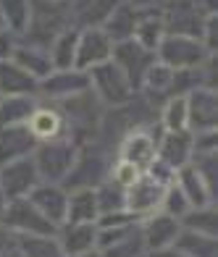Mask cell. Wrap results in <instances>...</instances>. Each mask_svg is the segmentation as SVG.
Returning <instances> with one entry per match:
<instances>
[{
	"mask_svg": "<svg viewBox=\"0 0 218 257\" xmlns=\"http://www.w3.org/2000/svg\"><path fill=\"white\" fill-rule=\"evenodd\" d=\"M68 27H71L68 0H32L29 24H27V32L21 34L19 42L37 45V48L48 50L50 42Z\"/></svg>",
	"mask_w": 218,
	"mask_h": 257,
	"instance_id": "cell-1",
	"label": "cell"
},
{
	"mask_svg": "<svg viewBox=\"0 0 218 257\" xmlns=\"http://www.w3.org/2000/svg\"><path fill=\"white\" fill-rule=\"evenodd\" d=\"M87 74H89V92L108 108H121V105H129L137 97V89L132 87V81L126 79V74L113 61L89 68Z\"/></svg>",
	"mask_w": 218,
	"mask_h": 257,
	"instance_id": "cell-2",
	"label": "cell"
},
{
	"mask_svg": "<svg viewBox=\"0 0 218 257\" xmlns=\"http://www.w3.org/2000/svg\"><path fill=\"white\" fill-rule=\"evenodd\" d=\"M34 166H37L42 184H63L66 176L74 168L76 160V145L71 139H58V142H42L32 153Z\"/></svg>",
	"mask_w": 218,
	"mask_h": 257,
	"instance_id": "cell-3",
	"label": "cell"
},
{
	"mask_svg": "<svg viewBox=\"0 0 218 257\" xmlns=\"http://www.w3.org/2000/svg\"><path fill=\"white\" fill-rule=\"evenodd\" d=\"M155 58L166 63L174 71H189V68H200L215 58L213 53L205 50V45L194 37H181V34H166L160 48L155 50Z\"/></svg>",
	"mask_w": 218,
	"mask_h": 257,
	"instance_id": "cell-4",
	"label": "cell"
},
{
	"mask_svg": "<svg viewBox=\"0 0 218 257\" xmlns=\"http://www.w3.org/2000/svg\"><path fill=\"white\" fill-rule=\"evenodd\" d=\"M0 226H6L14 236H55V233H58V228H55L27 197H21V200H8L6 213H3V223Z\"/></svg>",
	"mask_w": 218,
	"mask_h": 257,
	"instance_id": "cell-5",
	"label": "cell"
},
{
	"mask_svg": "<svg viewBox=\"0 0 218 257\" xmlns=\"http://www.w3.org/2000/svg\"><path fill=\"white\" fill-rule=\"evenodd\" d=\"M160 14H163L166 34H181V37H194L202 42L205 19L210 14H205L194 0H166Z\"/></svg>",
	"mask_w": 218,
	"mask_h": 257,
	"instance_id": "cell-6",
	"label": "cell"
},
{
	"mask_svg": "<svg viewBox=\"0 0 218 257\" xmlns=\"http://www.w3.org/2000/svg\"><path fill=\"white\" fill-rule=\"evenodd\" d=\"M184 100H187V132L189 134L215 132V123H218L215 87H194L184 95Z\"/></svg>",
	"mask_w": 218,
	"mask_h": 257,
	"instance_id": "cell-7",
	"label": "cell"
},
{
	"mask_svg": "<svg viewBox=\"0 0 218 257\" xmlns=\"http://www.w3.org/2000/svg\"><path fill=\"white\" fill-rule=\"evenodd\" d=\"M163 192L166 186L155 181L153 176L142 173L129 189H124V210L129 215H134L137 220H142L147 215H153L160 210V202H163Z\"/></svg>",
	"mask_w": 218,
	"mask_h": 257,
	"instance_id": "cell-8",
	"label": "cell"
},
{
	"mask_svg": "<svg viewBox=\"0 0 218 257\" xmlns=\"http://www.w3.org/2000/svg\"><path fill=\"white\" fill-rule=\"evenodd\" d=\"M158 137L160 134H150V128L142 126L126 132L119 145V160H126L140 173H147V168L158 160Z\"/></svg>",
	"mask_w": 218,
	"mask_h": 257,
	"instance_id": "cell-9",
	"label": "cell"
},
{
	"mask_svg": "<svg viewBox=\"0 0 218 257\" xmlns=\"http://www.w3.org/2000/svg\"><path fill=\"white\" fill-rule=\"evenodd\" d=\"M40 184V173L34 166V158H19V160H8L0 166V186L8 200H21V197H29L32 189Z\"/></svg>",
	"mask_w": 218,
	"mask_h": 257,
	"instance_id": "cell-10",
	"label": "cell"
},
{
	"mask_svg": "<svg viewBox=\"0 0 218 257\" xmlns=\"http://www.w3.org/2000/svg\"><path fill=\"white\" fill-rule=\"evenodd\" d=\"M111 53H113V42H111V37L100 27L79 29L74 68H79V71H89V68L111 61Z\"/></svg>",
	"mask_w": 218,
	"mask_h": 257,
	"instance_id": "cell-11",
	"label": "cell"
},
{
	"mask_svg": "<svg viewBox=\"0 0 218 257\" xmlns=\"http://www.w3.org/2000/svg\"><path fill=\"white\" fill-rule=\"evenodd\" d=\"M89 89V74L79 68H66V71H50L40 81L37 95L48 100H71L76 95H84Z\"/></svg>",
	"mask_w": 218,
	"mask_h": 257,
	"instance_id": "cell-12",
	"label": "cell"
},
{
	"mask_svg": "<svg viewBox=\"0 0 218 257\" xmlns=\"http://www.w3.org/2000/svg\"><path fill=\"white\" fill-rule=\"evenodd\" d=\"M111 61L121 68V71L126 74V79L132 81V87L140 92V81L147 71V66L155 61V55L150 50H145L142 45H137L134 40H124V42L113 45Z\"/></svg>",
	"mask_w": 218,
	"mask_h": 257,
	"instance_id": "cell-13",
	"label": "cell"
},
{
	"mask_svg": "<svg viewBox=\"0 0 218 257\" xmlns=\"http://www.w3.org/2000/svg\"><path fill=\"white\" fill-rule=\"evenodd\" d=\"M140 231H142L147 252H160V249L174 247V241L181 231V223L166 213H153L140 220Z\"/></svg>",
	"mask_w": 218,
	"mask_h": 257,
	"instance_id": "cell-14",
	"label": "cell"
},
{
	"mask_svg": "<svg viewBox=\"0 0 218 257\" xmlns=\"http://www.w3.org/2000/svg\"><path fill=\"white\" fill-rule=\"evenodd\" d=\"M27 200L40 210V213L50 220L55 228L66 223V205H68V192L61 184H37Z\"/></svg>",
	"mask_w": 218,
	"mask_h": 257,
	"instance_id": "cell-15",
	"label": "cell"
},
{
	"mask_svg": "<svg viewBox=\"0 0 218 257\" xmlns=\"http://www.w3.org/2000/svg\"><path fill=\"white\" fill-rule=\"evenodd\" d=\"M27 128L32 132V137L37 142H58V139H68L66 134V121H63V113L53 105H37L32 110Z\"/></svg>",
	"mask_w": 218,
	"mask_h": 257,
	"instance_id": "cell-16",
	"label": "cell"
},
{
	"mask_svg": "<svg viewBox=\"0 0 218 257\" xmlns=\"http://www.w3.org/2000/svg\"><path fill=\"white\" fill-rule=\"evenodd\" d=\"M158 160L171 171L184 168L192 160V134L189 132H163L158 137Z\"/></svg>",
	"mask_w": 218,
	"mask_h": 257,
	"instance_id": "cell-17",
	"label": "cell"
},
{
	"mask_svg": "<svg viewBox=\"0 0 218 257\" xmlns=\"http://www.w3.org/2000/svg\"><path fill=\"white\" fill-rule=\"evenodd\" d=\"M40 81L29 71H24L16 61L0 63V97H34Z\"/></svg>",
	"mask_w": 218,
	"mask_h": 257,
	"instance_id": "cell-18",
	"label": "cell"
},
{
	"mask_svg": "<svg viewBox=\"0 0 218 257\" xmlns=\"http://www.w3.org/2000/svg\"><path fill=\"white\" fill-rule=\"evenodd\" d=\"M174 184L179 186V192L187 197L189 207H210L215 192L210 189V184L205 181L197 171H194L192 163H187L184 168H179L174 173Z\"/></svg>",
	"mask_w": 218,
	"mask_h": 257,
	"instance_id": "cell-19",
	"label": "cell"
},
{
	"mask_svg": "<svg viewBox=\"0 0 218 257\" xmlns=\"http://www.w3.org/2000/svg\"><path fill=\"white\" fill-rule=\"evenodd\" d=\"M37 145L40 142L32 137L27 123L0 128V166L8 163V160H19V158L32 155L34 150H37Z\"/></svg>",
	"mask_w": 218,
	"mask_h": 257,
	"instance_id": "cell-20",
	"label": "cell"
},
{
	"mask_svg": "<svg viewBox=\"0 0 218 257\" xmlns=\"http://www.w3.org/2000/svg\"><path fill=\"white\" fill-rule=\"evenodd\" d=\"M66 257L82 254L97 247V226L95 223H63L55 233Z\"/></svg>",
	"mask_w": 218,
	"mask_h": 257,
	"instance_id": "cell-21",
	"label": "cell"
},
{
	"mask_svg": "<svg viewBox=\"0 0 218 257\" xmlns=\"http://www.w3.org/2000/svg\"><path fill=\"white\" fill-rule=\"evenodd\" d=\"M174 76L176 71L174 68H168L166 63H160L158 58L147 66V71L140 81V89L145 92V97L147 100H168V97H174Z\"/></svg>",
	"mask_w": 218,
	"mask_h": 257,
	"instance_id": "cell-22",
	"label": "cell"
},
{
	"mask_svg": "<svg viewBox=\"0 0 218 257\" xmlns=\"http://www.w3.org/2000/svg\"><path fill=\"white\" fill-rule=\"evenodd\" d=\"M137 21H140V11L132 8L129 3H124V0H121V3L108 14V19L102 21L100 29L108 34L113 45H116V42H124V40H132Z\"/></svg>",
	"mask_w": 218,
	"mask_h": 257,
	"instance_id": "cell-23",
	"label": "cell"
},
{
	"mask_svg": "<svg viewBox=\"0 0 218 257\" xmlns=\"http://www.w3.org/2000/svg\"><path fill=\"white\" fill-rule=\"evenodd\" d=\"M163 37H166L163 14H160V11H145V14H140V21H137V27H134L132 40L155 55V50L160 48Z\"/></svg>",
	"mask_w": 218,
	"mask_h": 257,
	"instance_id": "cell-24",
	"label": "cell"
},
{
	"mask_svg": "<svg viewBox=\"0 0 218 257\" xmlns=\"http://www.w3.org/2000/svg\"><path fill=\"white\" fill-rule=\"evenodd\" d=\"M11 61H16L24 71H29L37 81H42L53 71V63H50V55L45 48H37V45H27V42H19Z\"/></svg>",
	"mask_w": 218,
	"mask_h": 257,
	"instance_id": "cell-25",
	"label": "cell"
},
{
	"mask_svg": "<svg viewBox=\"0 0 218 257\" xmlns=\"http://www.w3.org/2000/svg\"><path fill=\"white\" fill-rule=\"evenodd\" d=\"M100 215L95 189H74L68 192L66 223H95Z\"/></svg>",
	"mask_w": 218,
	"mask_h": 257,
	"instance_id": "cell-26",
	"label": "cell"
},
{
	"mask_svg": "<svg viewBox=\"0 0 218 257\" xmlns=\"http://www.w3.org/2000/svg\"><path fill=\"white\" fill-rule=\"evenodd\" d=\"M76 40H79V29L76 27H68V29H63L58 37L50 42L48 55H50L53 71H66V68H74V61H76Z\"/></svg>",
	"mask_w": 218,
	"mask_h": 257,
	"instance_id": "cell-27",
	"label": "cell"
},
{
	"mask_svg": "<svg viewBox=\"0 0 218 257\" xmlns=\"http://www.w3.org/2000/svg\"><path fill=\"white\" fill-rule=\"evenodd\" d=\"M34 108V97H0V128L27 123Z\"/></svg>",
	"mask_w": 218,
	"mask_h": 257,
	"instance_id": "cell-28",
	"label": "cell"
},
{
	"mask_svg": "<svg viewBox=\"0 0 218 257\" xmlns=\"http://www.w3.org/2000/svg\"><path fill=\"white\" fill-rule=\"evenodd\" d=\"M29 8H32V0H0V16H3V24L19 40H21V34L27 32Z\"/></svg>",
	"mask_w": 218,
	"mask_h": 257,
	"instance_id": "cell-29",
	"label": "cell"
},
{
	"mask_svg": "<svg viewBox=\"0 0 218 257\" xmlns=\"http://www.w3.org/2000/svg\"><path fill=\"white\" fill-rule=\"evenodd\" d=\"M158 126L163 132H187V100H184V95H174L163 102Z\"/></svg>",
	"mask_w": 218,
	"mask_h": 257,
	"instance_id": "cell-30",
	"label": "cell"
},
{
	"mask_svg": "<svg viewBox=\"0 0 218 257\" xmlns=\"http://www.w3.org/2000/svg\"><path fill=\"white\" fill-rule=\"evenodd\" d=\"M21 257H66L55 236H14Z\"/></svg>",
	"mask_w": 218,
	"mask_h": 257,
	"instance_id": "cell-31",
	"label": "cell"
},
{
	"mask_svg": "<svg viewBox=\"0 0 218 257\" xmlns=\"http://www.w3.org/2000/svg\"><path fill=\"white\" fill-rule=\"evenodd\" d=\"M174 247L184 257H215V239L213 236H202V233H192L184 228L179 231Z\"/></svg>",
	"mask_w": 218,
	"mask_h": 257,
	"instance_id": "cell-32",
	"label": "cell"
},
{
	"mask_svg": "<svg viewBox=\"0 0 218 257\" xmlns=\"http://www.w3.org/2000/svg\"><path fill=\"white\" fill-rule=\"evenodd\" d=\"M184 231L192 233H202V236H213L215 239V207H192L189 213L179 220Z\"/></svg>",
	"mask_w": 218,
	"mask_h": 257,
	"instance_id": "cell-33",
	"label": "cell"
},
{
	"mask_svg": "<svg viewBox=\"0 0 218 257\" xmlns=\"http://www.w3.org/2000/svg\"><path fill=\"white\" fill-rule=\"evenodd\" d=\"M160 207H163V213L171 215V218H176L181 220L187 213H189V202H187V197L179 192V186L176 184H168L166 186V192H163V202H160Z\"/></svg>",
	"mask_w": 218,
	"mask_h": 257,
	"instance_id": "cell-34",
	"label": "cell"
},
{
	"mask_svg": "<svg viewBox=\"0 0 218 257\" xmlns=\"http://www.w3.org/2000/svg\"><path fill=\"white\" fill-rule=\"evenodd\" d=\"M140 176H142V173L137 171L134 166H129L126 160H116V166H113V171H111V181L116 186H121V189H129V186Z\"/></svg>",
	"mask_w": 218,
	"mask_h": 257,
	"instance_id": "cell-35",
	"label": "cell"
},
{
	"mask_svg": "<svg viewBox=\"0 0 218 257\" xmlns=\"http://www.w3.org/2000/svg\"><path fill=\"white\" fill-rule=\"evenodd\" d=\"M16 45H19V37H14L11 32H3V34H0V63L8 61V58L14 55Z\"/></svg>",
	"mask_w": 218,
	"mask_h": 257,
	"instance_id": "cell-36",
	"label": "cell"
},
{
	"mask_svg": "<svg viewBox=\"0 0 218 257\" xmlns=\"http://www.w3.org/2000/svg\"><path fill=\"white\" fill-rule=\"evenodd\" d=\"M124 3H129L132 8L140 11V14H145V11H163L166 0H124Z\"/></svg>",
	"mask_w": 218,
	"mask_h": 257,
	"instance_id": "cell-37",
	"label": "cell"
},
{
	"mask_svg": "<svg viewBox=\"0 0 218 257\" xmlns=\"http://www.w3.org/2000/svg\"><path fill=\"white\" fill-rule=\"evenodd\" d=\"M11 244H14V233H11L6 226H0V254H3Z\"/></svg>",
	"mask_w": 218,
	"mask_h": 257,
	"instance_id": "cell-38",
	"label": "cell"
},
{
	"mask_svg": "<svg viewBox=\"0 0 218 257\" xmlns=\"http://www.w3.org/2000/svg\"><path fill=\"white\" fill-rule=\"evenodd\" d=\"M153 257H184L176 247H168V249H160V252H153Z\"/></svg>",
	"mask_w": 218,
	"mask_h": 257,
	"instance_id": "cell-39",
	"label": "cell"
},
{
	"mask_svg": "<svg viewBox=\"0 0 218 257\" xmlns=\"http://www.w3.org/2000/svg\"><path fill=\"white\" fill-rule=\"evenodd\" d=\"M0 257H21V252H19V247H16V239H14V244H11V247L0 254Z\"/></svg>",
	"mask_w": 218,
	"mask_h": 257,
	"instance_id": "cell-40",
	"label": "cell"
},
{
	"mask_svg": "<svg viewBox=\"0 0 218 257\" xmlns=\"http://www.w3.org/2000/svg\"><path fill=\"white\" fill-rule=\"evenodd\" d=\"M6 205H8V197L3 192V186H0V223H3V213H6Z\"/></svg>",
	"mask_w": 218,
	"mask_h": 257,
	"instance_id": "cell-41",
	"label": "cell"
},
{
	"mask_svg": "<svg viewBox=\"0 0 218 257\" xmlns=\"http://www.w3.org/2000/svg\"><path fill=\"white\" fill-rule=\"evenodd\" d=\"M71 257H105V254H102V252L95 247V249H89V252H82V254H71Z\"/></svg>",
	"mask_w": 218,
	"mask_h": 257,
	"instance_id": "cell-42",
	"label": "cell"
},
{
	"mask_svg": "<svg viewBox=\"0 0 218 257\" xmlns=\"http://www.w3.org/2000/svg\"><path fill=\"white\" fill-rule=\"evenodd\" d=\"M3 32H8V29H6V24H3V16H0V34H3Z\"/></svg>",
	"mask_w": 218,
	"mask_h": 257,
	"instance_id": "cell-43",
	"label": "cell"
}]
</instances>
